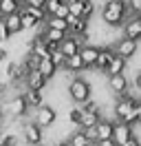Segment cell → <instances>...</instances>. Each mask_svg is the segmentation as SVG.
<instances>
[{
    "mask_svg": "<svg viewBox=\"0 0 141 146\" xmlns=\"http://www.w3.org/2000/svg\"><path fill=\"white\" fill-rule=\"evenodd\" d=\"M141 98H134L130 93H126L121 98H117L115 100V106H113V113H115V122H121L126 126H134L137 124V119H134V109H137V104H139Z\"/></svg>",
    "mask_w": 141,
    "mask_h": 146,
    "instance_id": "1",
    "label": "cell"
},
{
    "mask_svg": "<svg viewBox=\"0 0 141 146\" xmlns=\"http://www.w3.org/2000/svg\"><path fill=\"white\" fill-rule=\"evenodd\" d=\"M128 18V5L123 0H108L101 5V20L108 27H121Z\"/></svg>",
    "mask_w": 141,
    "mask_h": 146,
    "instance_id": "2",
    "label": "cell"
},
{
    "mask_svg": "<svg viewBox=\"0 0 141 146\" xmlns=\"http://www.w3.org/2000/svg\"><path fill=\"white\" fill-rule=\"evenodd\" d=\"M90 93H93V86H90L88 80L79 78V75L70 80V84H69V98L75 102V104L82 106V104H86L88 100H93V98H90Z\"/></svg>",
    "mask_w": 141,
    "mask_h": 146,
    "instance_id": "3",
    "label": "cell"
},
{
    "mask_svg": "<svg viewBox=\"0 0 141 146\" xmlns=\"http://www.w3.org/2000/svg\"><path fill=\"white\" fill-rule=\"evenodd\" d=\"M137 49H139V44L137 42H132V40H128V38H119L117 42H115V46H113V51H115V55L117 58H121V60H130V58H134V53H137Z\"/></svg>",
    "mask_w": 141,
    "mask_h": 146,
    "instance_id": "4",
    "label": "cell"
},
{
    "mask_svg": "<svg viewBox=\"0 0 141 146\" xmlns=\"http://www.w3.org/2000/svg\"><path fill=\"white\" fill-rule=\"evenodd\" d=\"M26 111H29V104H26V100L22 98V93L9 98V102L5 104V113L11 115V117H22V115H26Z\"/></svg>",
    "mask_w": 141,
    "mask_h": 146,
    "instance_id": "5",
    "label": "cell"
},
{
    "mask_svg": "<svg viewBox=\"0 0 141 146\" xmlns=\"http://www.w3.org/2000/svg\"><path fill=\"white\" fill-rule=\"evenodd\" d=\"M55 119H57V111L53 109V106H49V104H44V106H40V109L35 111V124L40 128L53 126Z\"/></svg>",
    "mask_w": 141,
    "mask_h": 146,
    "instance_id": "6",
    "label": "cell"
},
{
    "mask_svg": "<svg viewBox=\"0 0 141 146\" xmlns=\"http://www.w3.org/2000/svg\"><path fill=\"white\" fill-rule=\"evenodd\" d=\"M22 137H24V142L29 146H40L42 139H44V133L35 122H29V124H24V128H22Z\"/></svg>",
    "mask_w": 141,
    "mask_h": 146,
    "instance_id": "7",
    "label": "cell"
},
{
    "mask_svg": "<svg viewBox=\"0 0 141 146\" xmlns=\"http://www.w3.org/2000/svg\"><path fill=\"white\" fill-rule=\"evenodd\" d=\"M97 55H99V46L97 44H84L79 49V58L86 69H95V62H97Z\"/></svg>",
    "mask_w": 141,
    "mask_h": 146,
    "instance_id": "8",
    "label": "cell"
},
{
    "mask_svg": "<svg viewBox=\"0 0 141 146\" xmlns=\"http://www.w3.org/2000/svg\"><path fill=\"white\" fill-rule=\"evenodd\" d=\"M108 89L115 93V95H126L130 91V80L126 75H115V78H108Z\"/></svg>",
    "mask_w": 141,
    "mask_h": 146,
    "instance_id": "9",
    "label": "cell"
},
{
    "mask_svg": "<svg viewBox=\"0 0 141 146\" xmlns=\"http://www.w3.org/2000/svg\"><path fill=\"white\" fill-rule=\"evenodd\" d=\"M115 60V51L113 46H99V55H97V62H95V69L97 71L106 73V69L110 66V62Z\"/></svg>",
    "mask_w": 141,
    "mask_h": 146,
    "instance_id": "10",
    "label": "cell"
},
{
    "mask_svg": "<svg viewBox=\"0 0 141 146\" xmlns=\"http://www.w3.org/2000/svg\"><path fill=\"white\" fill-rule=\"evenodd\" d=\"M123 38H128L132 42H139L141 40V22L137 18H128L123 22Z\"/></svg>",
    "mask_w": 141,
    "mask_h": 146,
    "instance_id": "11",
    "label": "cell"
},
{
    "mask_svg": "<svg viewBox=\"0 0 141 146\" xmlns=\"http://www.w3.org/2000/svg\"><path fill=\"white\" fill-rule=\"evenodd\" d=\"M57 49H60V53L64 55V58H70V55H77L79 53L82 42H79L77 38H73V36H66V38H64V42H62Z\"/></svg>",
    "mask_w": 141,
    "mask_h": 146,
    "instance_id": "12",
    "label": "cell"
},
{
    "mask_svg": "<svg viewBox=\"0 0 141 146\" xmlns=\"http://www.w3.org/2000/svg\"><path fill=\"white\" fill-rule=\"evenodd\" d=\"M134 135V131H132L130 126H126V124H121V122H115V131H113V142L117 146H121L123 142H128L130 137Z\"/></svg>",
    "mask_w": 141,
    "mask_h": 146,
    "instance_id": "13",
    "label": "cell"
},
{
    "mask_svg": "<svg viewBox=\"0 0 141 146\" xmlns=\"http://www.w3.org/2000/svg\"><path fill=\"white\" fill-rule=\"evenodd\" d=\"M113 131H115V122L113 119H101L99 124L95 126V135L97 142H104V139H113Z\"/></svg>",
    "mask_w": 141,
    "mask_h": 146,
    "instance_id": "14",
    "label": "cell"
},
{
    "mask_svg": "<svg viewBox=\"0 0 141 146\" xmlns=\"http://www.w3.org/2000/svg\"><path fill=\"white\" fill-rule=\"evenodd\" d=\"M104 119L101 115V111L99 113H82V122H79V131H90V128H95L99 122Z\"/></svg>",
    "mask_w": 141,
    "mask_h": 146,
    "instance_id": "15",
    "label": "cell"
},
{
    "mask_svg": "<svg viewBox=\"0 0 141 146\" xmlns=\"http://www.w3.org/2000/svg\"><path fill=\"white\" fill-rule=\"evenodd\" d=\"M24 82H26V89H29V91H40L42 93V89L46 86V80L40 75V71H31L29 75H26Z\"/></svg>",
    "mask_w": 141,
    "mask_h": 146,
    "instance_id": "16",
    "label": "cell"
},
{
    "mask_svg": "<svg viewBox=\"0 0 141 146\" xmlns=\"http://www.w3.org/2000/svg\"><path fill=\"white\" fill-rule=\"evenodd\" d=\"M20 11V2L18 0H0V18H9Z\"/></svg>",
    "mask_w": 141,
    "mask_h": 146,
    "instance_id": "17",
    "label": "cell"
},
{
    "mask_svg": "<svg viewBox=\"0 0 141 146\" xmlns=\"http://www.w3.org/2000/svg\"><path fill=\"white\" fill-rule=\"evenodd\" d=\"M22 98L26 100V104H29V109L33 106V109H40V106H44V95L40 91H29L26 89L24 93H22Z\"/></svg>",
    "mask_w": 141,
    "mask_h": 146,
    "instance_id": "18",
    "label": "cell"
},
{
    "mask_svg": "<svg viewBox=\"0 0 141 146\" xmlns=\"http://www.w3.org/2000/svg\"><path fill=\"white\" fill-rule=\"evenodd\" d=\"M126 60H121V58H117V55H115V60L113 62H110V66H108V69H106V75H108V78H115V75H123V71H126Z\"/></svg>",
    "mask_w": 141,
    "mask_h": 146,
    "instance_id": "19",
    "label": "cell"
},
{
    "mask_svg": "<svg viewBox=\"0 0 141 146\" xmlns=\"http://www.w3.org/2000/svg\"><path fill=\"white\" fill-rule=\"evenodd\" d=\"M18 16H20V25H22V29H33L38 27V22L33 20V16L26 11V7L20 2V11H18Z\"/></svg>",
    "mask_w": 141,
    "mask_h": 146,
    "instance_id": "20",
    "label": "cell"
},
{
    "mask_svg": "<svg viewBox=\"0 0 141 146\" xmlns=\"http://www.w3.org/2000/svg\"><path fill=\"white\" fill-rule=\"evenodd\" d=\"M64 69L70 73H79V71H84L86 66H84V62H82V58L77 55H70V58H66V62H64Z\"/></svg>",
    "mask_w": 141,
    "mask_h": 146,
    "instance_id": "21",
    "label": "cell"
},
{
    "mask_svg": "<svg viewBox=\"0 0 141 146\" xmlns=\"http://www.w3.org/2000/svg\"><path fill=\"white\" fill-rule=\"evenodd\" d=\"M38 71H40V75H42L44 80L49 82L53 75L57 73V69H55V64L51 62V58H46V60H42V62H40V69H38Z\"/></svg>",
    "mask_w": 141,
    "mask_h": 146,
    "instance_id": "22",
    "label": "cell"
},
{
    "mask_svg": "<svg viewBox=\"0 0 141 146\" xmlns=\"http://www.w3.org/2000/svg\"><path fill=\"white\" fill-rule=\"evenodd\" d=\"M2 22L7 25V29H9V33H11V36L22 31V25H20V16H18V13L9 16V18H2Z\"/></svg>",
    "mask_w": 141,
    "mask_h": 146,
    "instance_id": "23",
    "label": "cell"
},
{
    "mask_svg": "<svg viewBox=\"0 0 141 146\" xmlns=\"http://www.w3.org/2000/svg\"><path fill=\"white\" fill-rule=\"evenodd\" d=\"M69 142H70V146H93V142L86 137L84 131H75V133L69 137Z\"/></svg>",
    "mask_w": 141,
    "mask_h": 146,
    "instance_id": "24",
    "label": "cell"
},
{
    "mask_svg": "<svg viewBox=\"0 0 141 146\" xmlns=\"http://www.w3.org/2000/svg\"><path fill=\"white\" fill-rule=\"evenodd\" d=\"M66 5H69L70 16H75V18H79V16H82V9H84V0H66Z\"/></svg>",
    "mask_w": 141,
    "mask_h": 146,
    "instance_id": "25",
    "label": "cell"
},
{
    "mask_svg": "<svg viewBox=\"0 0 141 146\" xmlns=\"http://www.w3.org/2000/svg\"><path fill=\"white\" fill-rule=\"evenodd\" d=\"M40 62H42V60H40L38 55H33L31 51H29V55L24 58V66L29 69V73H31V71H38V69H40Z\"/></svg>",
    "mask_w": 141,
    "mask_h": 146,
    "instance_id": "26",
    "label": "cell"
},
{
    "mask_svg": "<svg viewBox=\"0 0 141 146\" xmlns=\"http://www.w3.org/2000/svg\"><path fill=\"white\" fill-rule=\"evenodd\" d=\"M60 5H62V0H46V2H44V11H46V16H53L55 11L60 9Z\"/></svg>",
    "mask_w": 141,
    "mask_h": 146,
    "instance_id": "27",
    "label": "cell"
},
{
    "mask_svg": "<svg viewBox=\"0 0 141 146\" xmlns=\"http://www.w3.org/2000/svg\"><path fill=\"white\" fill-rule=\"evenodd\" d=\"M95 13V2H88V0H84V9H82V16L79 18L84 20H90V16Z\"/></svg>",
    "mask_w": 141,
    "mask_h": 146,
    "instance_id": "28",
    "label": "cell"
},
{
    "mask_svg": "<svg viewBox=\"0 0 141 146\" xmlns=\"http://www.w3.org/2000/svg\"><path fill=\"white\" fill-rule=\"evenodd\" d=\"M69 122L79 126V122H82V109H79V106H75V109L69 111Z\"/></svg>",
    "mask_w": 141,
    "mask_h": 146,
    "instance_id": "29",
    "label": "cell"
},
{
    "mask_svg": "<svg viewBox=\"0 0 141 146\" xmlns=\"http://www.w3.org/2000/svg\"><path fill=\"white\" fill-rule=\"evenodd\" d=\"M51 62L55 64V69H60V66H64V62H66V58H64V55L60 53V49H55V51L51 53Z\"/></svg>",
    "mask_w": 141,
    "mask_h": 146,
    "instance_id": "30",
    "label": "cell"
},
{
    "mask_svg": "<svg viewBox=\"0 0 141 146\" xmlns=\"http://www.w3.org/2000/svg\"><path fill=\"white\" fill-rule=\"evenodd\" d=\"M7 78H9V80H18V64L16 62H9V66H7Z\"/></svg>",
    "mask_w": 141,
    "mask_h": 146,
    "instance_id": "31",
    "label": "cell"
},
{
    "mask_svg": "<svg viewBox=\"0 0 141 146\" xmlns=\"http://www.w3.org/2000/svg\"><path fill=\"white\" fill-rule=\"evenodd\" d=\"M9 38H11V33H9V29H7V25H5V22H2V20H0V40H2V42H5V40H9Z\"/></svg>",
    "mask_w": 141,
    "mask_h": 146,
    "instance_id": "32",
    "label": "cell"
},
{
    "mask_svg": "<svg viewBox=\"0 0 141 146\" xmlns=\"http://www.w3.org/2000/svg\"><path fill=\"white\" fill-rule=\"evenodd\" d=\"M121 146H141V139H139L137 135H132L130 139H128V142H123Z\"/></svg>",
    "mask_w": 141,
    "mask_h": 146,
    "instance_id": "33",
    "label": "cell"
},
{
    "mask_svg": "<svg viewBox=\"0 0 141 146\" xmlns=\"http://www.w3.org/2000/svg\"><path fill=\"white\" fill-rule=\"evenodd\" d=\"M134 119H137V124H141V100L137 104V109H134Z\"/></svg>",
    "mask_w": 141,
    "mask_h": 146,
    "instance_id": "34",
    "label": "cell"
},
{
    "mask_svg": "<svg viewBox=\"0 0 141 146\" xmlns=\"http://www.w3.org/2000/svg\"><path fill=\"white\" fill-rule=\"evenodd\" d=\"M132 84H134V89H141V69L137 71V75H134V82H132Z\"/></svg>",
    "mask_w": 141,
    "mask_h": 146,
    "instance_id": "35",
    "label": "cell"
},
{
    "mask_svg": "<svg viewBox=\"0 0 141 146\" xmlns=\"http://www.w3.org/2000/svg\"><path fill=\"white\" fill-rule=\"evenodd\" d=\"M95 146H117V144H115L113 139H104V142H97Z\"/></svg>",
    "mask_w": 141,
    "mask_h": 146,
    "instance_id": "36",
    "label": "cell"
},
{
    "mask_svg": "<svg viewBox=\"0 0 141 146\" xmlns=\"http://www.w3.org/2000/svg\"><path fill=\"white\" fill-rule=\"evenodd\" d=\"M2 60H7V51H5V49H0V62H2Z\"/></svg>",
    "mask_w": 141,
    "mask_h": 146,
    "instance_id": "37",
    "label": "cell"
},
{
    "mask_svg": "<svg viewBox=\"0 0 141 146\" xmlns=\"http://www.w3.org/2000/svg\"><path fill=\"white\" fill-rule=\"evenodd\" d=\"M57 146H70V142H69V139H64V142H60Z\"/></svg>",
    "mask_w": 141,
    "mask_h": 146,
    "instance_id": "38",
    "label": "cell"
},
{
    "mask_svg": "<svg viewBox=\"0 0 141 146\" xmlns=\"http://www.w3.org/2000/svg\"><path fill=\"white\" fill-rule=\"evenodd\" d=\"M2 91H5V86H2V84H0V93H2Z\"/></svg>",
    "mask_w": 141,
    "mask_h": 146,
    "instance_id": "39",
    "label": "cell"
},
{
    "mask_svg": "<svg viewBox=\"0 0 141 146\" xmlns=\"http://www.w3.org/2000/svg\"><path fill=\"white\" fill-rule=\"evenodd\" d=\"M137 20H139V22H141V13H139V16H137Z\"/></svg>",
    "mask_w": 141,
    "mask_h": 146,
    "instance_id": "40",
    "label": "cell"
}]
</instances>
